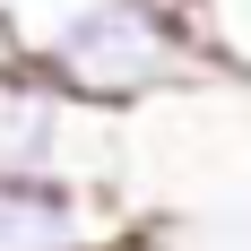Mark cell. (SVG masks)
Segmentation results:
<instances>
[{
	"instance_id": "6da1fadb",
	"label": "cell",
	"mask_w": 251,
	"mask_h": 251,
	"mask_svg": "<svg viewBox=\"0 0 251 251\" xmlns=\"http://www.w3.org/2000/svg\"><path fill=\"white\" fill-rule=\"evenodd\" d=\"M122 200L148 226H251V87L200 78L182 96L130 113Z\"/></svg>"
},
{
	"instance_id": "7a4b0ae2",
	"label": "cell",
	"mask_w": 251,
	"mask_h": 251,
	"mask_svg": "<svg viewBox=\"0 0 251 251\" xmlns=\"http://www.w3.org/2000/svg\"><path fill=\"white\" fill-rule=\"evenodd\" d=\"M18 52L44 61L78 104L122 113V122L182 96V87H200V78H217L191 0H70L44 26H26Z\"/></svg>"
},
{
	"instance_id": "3957f363",
	"label": "cell",
	"mask_w": 251,
	"mask_h": 251,
	"mask_svg": "<svg viewBox=\"0 0 251 251\" xmlns=\"http://www.w3.org/2000/svg\"><path fill=\"white\" fill-rule=\"evenodd\" d=\"M0 174L18 182H70V191H113L130 174V130L122 113L78 104L44 61L0 44Z\"/></svg>"
},
{
	"instance_id": "277c9868",
	"label": "cell",
	"mask_w": 251,
	"mask_h": 251,
	"mask_svg": "<svg viewBox=\"0 0 251 251\" xmlns=\"http://www.w3.org/2000/svg\"><path fill=\"white\" fill-rule=\"evenodd\" d=\"M139 243H148V217L113 191L0 174V251H139Z\"/></svg>"
},
{
	"instance_id": "5b68a950",
	"label": "cell",
	"mask_w": 251,
	"mask_h": 251,
	"mask_svg": "<svg viewBox=\"0 0 251 251\" xmlns=\"http://www.w3.org/2000/svg\"><path fill=\"white\" fill-rule=\"evenodd\" d=\"M191 18H200L208 61H217L226 78H243V87H251V0H191Z\"/></svg>"
},
{
	"instance_id": "8992f818",
	"label": "cell",
	"mask_w": 251,
	"mask_h": 251,
	"mask_svg": "<svg viewBox=\"0 0 251 251\" xmlns=\"http://www.w3.org/2000/svg\"><path fill=\"white\" fill-rule=\"evenodd\" d=\"M139 251H251V226H148Z\"/></svg>"
},
{
	"instance_id": "52a82bcc",
	"label": "cell",
	"mask_w": 251,
	"mask_h": 251,
	"mask_svg": "<svg viewBox=\"0 0 251 251\" xmlns=\"http://www.w3.org/2000/svg\"><path fill=\"white\" fill-rule=\"evenodd\" d=\"M52 9H70V0H0V44H18L26 26H44Z\"/></svg>"
}]
</instances>
